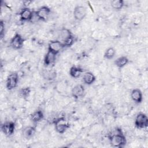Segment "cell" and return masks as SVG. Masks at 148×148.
<instances>
[{
  "instance_id": "1",
  "label": "cell",
  "mask_w": 148,
  "mask_h": 148,
  "mask_svg": "<svg viewBox=\"0 0 148 148\" xmlns=\"http://www.w3.org/2000/svg\"><path fill=\"white\" fill-rule=\"evenodd\" d=\"M110 143L113 147H121L126 143L125 137L121 133L113 134L110 137Z\"/></svg>"
},
{
  "instance_id": "2",
  "label": "cell",
  "mask_w": 148,
  "mask_h": 148,
  "mask_svg": "<svg viewBox=\"0 0 148 148\" xmlns=\"http://www.w3.org/2000/svg\"><path fill=\"white\" fill-rule=\"evenodd\" d=\"M55 130L59 134H64L69 127V124L64 117H60L54 121Z\"/></svg>"
},
{
  "instance_id": "3",
  "label": "cell",
  "mask_w": 148,
  "mask_h": 148,
  "mask_svg": "<svg viewBox=\"0 0 148 148\" xmlns=\"http://www.w3.org/2000/svg\"><path fill=\"white\" fill-rule=\"evenodd\" d=\"M18 81V75L16 73L10 74L6 79V87L8 90H12L16 87Z\"/></svg>"
},
{
  "instance_id": "4",
  "label": "cell",
  "mask_w": 148,
  "mask_h": 148,
  "mask_svg": "<svg viewBox=\"0 0 148 148\" xmlns=\"http://www.w3.org/2000/svg\"><path fill=\"white\" fill-rule=\"evenodd\" d=\"M135 124L138 128H144L147 127L148 125V119L147 116L142 113L138 114L135 118Z\"/></svg>"
},
{
  "instance_id": "5",
  "label": "cell",
  "mask_w": 148,
  "mask_h": 148,
  "mask_svg": "<svg viewBox=\"0 0 148 148\" xmlns=\"http://www.w3.org/2000/svg\"><path fill=\"white\" fill-rule=\"evenodd\" d=\"M73 17L74 18L79 21L82 20L85 18L87 15L86 8L81 5L76 6L73 10Z\"/></svg>"
},
{
  "instance_id": "6",
  "label": "cell",
  "mask_w": 148,
  "mask_h": 148,
  "mask_svg": "<svg viewBox=\"0 0 148 148\" xmlns=\"http://www.w3.org/2000/svg\"><path fill=\"white\" fill-rule=\"evenodd\" d=\"M23 45L24 39L22 36L18 34H16L10 40L11 47L16 50L21 49L23 46Z\"/></svg>"
},
{
  "instance_id": "7",
  "label": "cell",
  "mask_w": 148,
  "mask_h": 148,
  "mask_svg": "<svg viewBox=\"0 0 148 148\" xmlns=\"http://www.w3.org/2000/svg\"><path fill=\"white\" fill-rule=\"evenodd\" d=\"M14 129L15 124L11 121L5 122L1 126L2 131L6 136L12 135L14 132Z\"/></svg>"
},
{
  "instance_id": "8",
  "label": "cell",
  "mask_w": 148,
  "mask_h": 148,
  "mask_svg": "<svg viewBox=\"0 0 148 148\" xmlns=\"http://www.w3.org/2000/svg\"><path fill=\"white\" fill-rule=\"evenodd\" d=\"M34 12L39 20H46L50 13V9L47 6H43Z\"/></svg>"
},
{
  "instance_id": "9",
  "label": "cell",
  "mask_w": 148,
  "mask_h": 148,
  "mask_svg": "<svg viewBox=\"0 0 148 148\" xmlns=\"http://www.w3.org/2000/svg\"><path fill=\"white\" fill-rule=\"evenodd\" d=\"M64 47L63 43L59 40H51L48 45V50L58 54Z\"/></svg>"
},
{
  "instance_id": "10",
  "label": "cell",
  "mask_w": 148,
  "mask_h": 148,
  "mask_svg": "<svg viewBox=\"0 0 148 148\" xmlns=\"http://www.w3.org/2000/svg\"><path fill=\"white\" fill-rule=\"evenodd\" d=\"M71 93L75 98L77 99L83 95L84 93V88L82 84H77L72 88Z\"/></svg>"
},
{
  "instance_id": "11",
  "label": "cell",
  "mask_w": 148,
  "mask_h": 148,
  "mask_svg": "<svg viewBox=\"0 0 148 148\" xmlns=\"http://www.w3.org/2000/svg\"><path fill=\"white\" fill-rule=\"evenodd\" d=\"M33 13L34 12L28 8L23 9L20 13L21 20L23 21H30L32 17Z\"/></svg>"
},
{
  "instance_id": "12",
  "label": "cell",
  "mask_w": 148,
  "mask_h": 148,
  "mask_svg": "<svg viewBox=\"0 0 148 148\" xmlns=\"http://www.w3.org/2000/svg\"><path fill=\"white\" fill-rule=\"evenodd\" d=\"M56 55L57 54L48 50L44 58L45 65L46 66H49L53 64L55 62V60L56 58Z\"/></svg>"
},
{
  "instance_id": "13",
  "label": "cell",
  "mask_w": 148,
  "mask_h": 148,
  "mask_svg": "<svg viewBox=\"0 0 148 148\" xmlns=\"http://www.w3.org/2000/svg\"><path fill=\"white\" fill-rule=\"evenodd\" d=\"M131 97L132 99L136 103H139L142 101L143 95L142 91L138 88L134 89L131 93Z\"/></svg>"
},
{
  "instance_id": "14",
  "label": "cell",
  "mask_w": 148,
  "mask_h": 148,
  "mask_svg": "<svg viewBox=\"0 0 148 148\" xmlns=\"http://www.w3.org/2000/svg\"><path fill=\"white\" fill-rule=\"evenodd\" d=\"M35 133V128L32 126H27L25 127L22 131L23 136L24 138L29 139L31 138Z\"/></svg>"
},
{
  "instance_id": "15",
  "label": "cell",
  "mask_w": 148,
  "mask_h": 148,
  "mask_svg": "<svg viewBox=\"0 0 148 148\" xmlns=\"http://www.w3.org/2000/svg\"><path fill=\"white\" fill-rule=\"evenodd\" d=\"M59 36L62 42V43H63L65 41L69 39V38H71V37H72L73 36L72 35L71 31L69 29L66 28H63L60 31Z\"/></svg>"
},
{
  "instance_id": "16",
  "label": "cell",
  "mask_w": 148,
  "mask_h": 148,
  "mask_svg": "<svg viewBox=\"0 0 148 148\" xmlns=\"http://www.w3.org/2000/svg\"><path fill=\"white\" fill-rule=\"evenodd\" d=\"M83 82L88 85L92 84L95 80V76L90 72H85L83 76Z\"/></svg>"
},
{
  "instance_id": "17",
  "label": "cell",
  "mask_w": 148,
  "mask_h": 148,
  "mask_svg": "<svg viewBox=\"0 0 148 148\" xmlns=\"http://www.w3.org/2000/svg\"><path fill=\"white\" fill-rule=\"evenodd\" d=\"M83 72V70L81 68L76 66H72L69 69V75L72 77L78 78L80 77Z\"/></svg>"
},
{
  "instance_id": "18",
  "label": "cell",
  "mask_w": 148,
  "mask_h": 148,
  "mask_svg": "<svg viewBox=\"0 0 148 148\" xmlns=\"http://www.w3.org/2000/svg\"><path fill=\"white\" fill-rule=\"evenodd\" d=\"M129 60L128 58L125 56H121L117 58L114 61L115 65L119 68H123L125 66L128 62Z\"/></svg>"
},
{
  "instance_id": "19",
  "label": "cell",
  "mask_w": 148,
  "mask_h": 148,
  "mask_svg": "<svg viewBox=\"0 0 148 148\" xmlns=\"http://www.w3.org/2000/svg\"><path fill=\"white\" fill-rule=\"evenodd\" d=\"M43 118V112L40 110L35 111L31 115V119L34 123H38L41 121Z\"/></svg>"
},
{
  "instance_id": "20",
  "label": "cell",
  "mask_w": 148,
  "mask_h": 148,
  "mask_svg": "<svg viewBox=\"0 0 148 148\" xmlns=\"http://www.w3.org/2000/svg\"><path fill=\"white\" fill-rule=\"evenodd\" d=\"M116 54V50L113 47H109L106 49L104 54V57L107 60L112 59Z\"/></svg>"
},
{
  "instance_id": "21",
  "label": "cell",
  "mask_w": 148,
  "mask_h": 148,
  "mask_svg": "<svg viewBox=\"0 0 148 148\" xmlns=\"http://www.w3.org/2000/svg\"><path fill=\"white\" fill-rule=\"evenodd\" d=\"M112 7L115 10H120L124 6V1L123 0H114L111 2Z\"/></svg>"
},
{
  "instance_id": "22",
  "label": "cell",
  "mask_w": 148,
  "mask_h": 148,
  "mask_svg": "<svg viewBox=\"0 0 148 148\" xmlns=\"http://www.w3.org/2000/svg\"><path fill=\"white\" fill-rule=\"evenodd\" d=\"M20 94L22 95V97H25L27 96L28 95V94L30 92V90L28 87H26V88H24L23 89L21 90L20 91Z\"/></svg>"
},
{
  "instance_id": "23",
  "label": "cell",
  "mask_w": 148,
  "mask_h": 148,
  "mask_svg": "<svg viewBox=\"0 0 148 148\" xmlns=\"http://www.w3.org/2000/svg\"><path fill=\"white\" fill-rule=\"evenodd\" d=\"M4 32H5V25H4L3 22L2 21H1V23H0V36H1V38H3Z\"/></svg>"
},
{
  "instance_id": "24",
  "label": "cell",
  "mask_w": 148,
  "mask_h": 148,
  "mask_svg": "<svg viewBox=\"0 0 148 148\" xmlns=\"http://www.w3.org/2000/svg\"><path fill=\"white\" fill-rule=\"evenodd\" d=\"M32 2L31 1H24L23 2V3L24 5H28L29 3H31Z\"/></svg>"
}]
</instances>
